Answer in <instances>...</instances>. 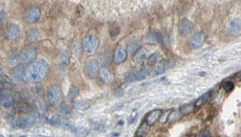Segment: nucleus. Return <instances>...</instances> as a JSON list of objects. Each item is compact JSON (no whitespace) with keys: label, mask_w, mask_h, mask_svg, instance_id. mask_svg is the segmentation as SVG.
I'll list each match as a JSON object with an SVG mask.
<instances>
[{"label":"nucleus","mask_w":241,"mask_h":137,"mask_svg":"<svg viewBox=\"0 0 241 137\" xmlns=\"http://www.w3.org/2000/svg\"><path fill=\"white\" fill-rule=\"evenodd\" d=\"M47 97L48 103L52 106L56 107L60 105L64 100V94L61 90V88L56 84L51 86L47 90Z\"/></svg>","instance_id":"7ed1b4c3"},{"label":"nucleus","mask_w":241,"mask_h":137,"mask_svg":"<svg viewBox=\"0 0 241 137\" xmlns=\"http://www.w3.org/2000/svg\"><path fill=\"white\" fill-rule=\"evenodd\" d=\"M198 136L200 137H210L211 136V133L208 130H202L200 132L198 133Z\"/></svg>","instance_id":"f704fd0d"},{"label":"nucleus","mask_w":241,"mask_h":137,"mask_svg":"<svg viewBox=\"0 0 241 137\" xmlns=\"http://www.w3.org/2000/svg\"><path fill=\"white\" fill-rule=\"evenodd\" d=\"M99 39L96 36L89 35L85 37L82 42V47L86 53L93 54L94 53L99 47Z\"/></svg>","instance_id":"20e7f679"},{"label":"nucleus","mask_w":241,"mask_h":137,"mask_svg":"<svg viewBox=\"0 0 241 137\" xmlns=\"http://www.w3.org/2000/svg\"><path fill=\"white\" fill-rule=\"evenodd\" d=\"M179 118V113H177L176 111H171L170 114V116L168 117V120H169L170 122H174V121H176Z\"/></svg>","instance_id":"2f4dec72"},{"label":"nucleus","mask_w":241,"mask_h":137,"mask_svg":"<svg viewBox=\"0 0 241 137\" xmlns=\"http://www.w3.org/2000/svg\"><path fill=\"white\" fill-rule=\"evenodd\" d=\"M74 107L80 110H85L89 107V104L84 101H75L74 102Z\"/></svg>","instance_id":"393cba45"},{"label":"nucleus","mask_w":241,"mask_h":137,"mask_svg":"<svg viewBox=\"0 0 241 137\" xmlns=\"http://www.w3.org/2000/svg\"><path fill=\"white\" fill-rule=\"evenodd\" d=\"M19 60V55L15 52H12L8 56V63L10 65H15Z\"/></svg>","instance_id":"b1692460"},{"label":"nucleus","mask_w":241,"mask_h":137,"mask_svg":"<svg viewBox=\"0 0 241 137\" xmlns=\"http://www.w3.org/2000/svg\"><path fill=\"white\" fill-rule=\"evenodd\" d=\"M165 65L163 64H159L158 65L157 67H155L154 69V75H161V74H162V73L165 71Z\"/></svg>","instance_id":"c756f323"},{"label":"nucleus","mask_w":241,"mask_h":137,"mask_svg":"<svg viewBox=\"0 0 241 137\" xmlns=\"http://www.w3.org/2000/svg\"><path fill=\"white\" fill-rule=\"evenodd\" d=\"M204 43V34L202 32H197L192 35L190 39L189 45L192 49L196 50L200 48Z\"/></svg>","instance_id":"6e6552de"},{"label":"nucleus","mask_w":241,"mask_h":137,"mask_svg":"<svg viewBox=\"0 0 241 137\" xmlns=\"http://www.w3.org/2000/svg\"><path fill=\"white\" fill-rule=\"evenodd\" d=\"M26 120H27V122H28V126H30V125H32V124H34V122H35V118L33 117V116H32L27 117Z\"/></svg>","instance_id":"58836bf2"},{"label":"nucleus","mask_w":241,"mask_h":137,"mask_svg":"<svg viewBox=\"0 0 241 137\" xmlns=\"http://www.w3.org/2000/svg\"><path fill=\"white\" fill-rule=\"evenodd\" d=\"M5 85L7 87H11L13 85V83L11 82V80L7 77V75H2V74L1 75V85Z\"/></svg>","instance_id":"bb28decb"},{"label":"nucleus","mask_w":241,"mask_h":137,"mask_svg":"<svg viewBox=\"0 0 241 137\" xmlns=\"http://www.w3.org/2000/svg\"><path fill=\"white\" fill-rule=\"evenodd\" d=\"M18 108H19V110H20V111H24V112H25V111H29L28 105L24 104V103H20V104L18 105Z\"/></svg>","instance_id":"c9c22d12"},{"label":"nucleus","mask_w":241,"mask_h":137,"mask_svg":"<svg viewBox=\"0 0 241 137\" xmlns=\"http://www.w3.org/2000/svg\"><path fill=\"white\" fill-rule=\"evenodd\" d=\"M0 103L2 107H10L14 103V97L10 92L7 90L1 91V96H0Z\"/></svg>","instance_id":"9b49d317"},{"label":"nucleus","mask_w":241,"mask_h":137,"mask_svg":"<svg viewBox=\"0 0 241 137\" xmlns=\"http://www.w3.org/2000/svg\"><path fill=\"white\" fill-rule=\"evenodd\" d=\"M209 95H210V93L209 92H207V93H205V94H203L201 97H199V98L196 100V102L195 103V106L196 107H200V106H202L203 103H205L206 102H207V99H208L209 97Z\"/></svg>","instance_id":"5701e85b"},{"label":"nucleus","mask_w":241,"mask_h":137,"mask_svg":"<svg viewBox=\"0 0 241 137\" xmlns=\"http://www.w3.org/2000/svg\"><path fill=\"white\" fill-rule=\"evenodd\" d=\"M99 77L101 81L103 84H109L113 81V73L106 67H103L100 70L99 72Z\"/></svg>","instance_id":"ddd939ff"},{"label":"nucleus","mask_w":241,"mask_h":137,"mask_svg":"<svg viewBox=\"0 0 241 137\" xmlns=\"http://www.w3.org/2000/svg\"><path fill=\"white\" fill-rule=\"evenodd\" d=\"M100 59H101V63H102V65H103V66H106V65H108L109 63L110 56L109 54L105 53L101 56Z\"/></svg>","instance_id":"c85d7f7f"},{"label":"nucleus","mask_w":241,"mask_h":137,"mask_svg":"<svg viewBox=\"0 0 241 137\" xmlns=\"http://www.w3.org/2000/svg\"><path fill=\"white\" fill-rule=\"evenodd\" d=\"M127 57V52L125 47H120L117 49L115 55H114V62L116 64L122 63Z\"/></svg>","instance_id":"2eb2a0df"},{"label":"nucleus","mask_w":241,"mask_h":137,"mask_svg":"<svg viewBox=\"0 0 241 137\" xmlns=\"http://www.w3.org/2000/svg\"><path fill=\"white\" fill-rule=\"evenodd\" d=\"M134 75H132V74H128V75H126V76H125V80L127 82H132L134 81Z\"/></svg>","instance_id":"ea45409f"},{"label":"nucleus","mask_w":241,"mask_h":137,"mask_svg":"<svg viewBox=\"0 0 241 137\" xmlns=\"http://www.w3.org/2000/svg\"><path fill=\"white\" fill-rule=\"evenodd\" d=\"M194 27L193 23L188 19H184L181 21L179 27V31L181 35L186 36L191 32L192 29Z\"/></svg>","instance_id":"9d476101"},{"label":"nucleus","mask_w":241,"mask_h":137,"mask_svg":"<svg viewBox=\"0 0 241 137\" xmlns=\"http://www.w3.org/2000/svg\"><path fill=\"white\" fill-rule=\"evenodd\" d=\"M50 124L53 125V126H57L59 124H60V120L57 117H52L51 120H50Z\"/></svg>","instance_id":"e433bc0d"},{"label":"nucleus","mask_w":241,"mask_h":137,"mask_svg":"<svg viewBox=\"0 0 241 137\" xmlns=\"http://www.w3.org/2000/svg\"><path fill=\"white\" fill-rule=\"evenodd\" d=\"M161 57V55L159 52H154V53L152 54L148 58V59H147V64L150 65V66L156 64V63L159 61Z\"/></svg>","instance_id":"aec40b11"},{"label":"nucleus","mask_w":241,"mask_h":137,"mask_svg":"<svg viewBox=\"0 0 241 137\" xmlns=\"http://www.w3.org/2000/svg\"><path fill=\"white\" fill-rule=\"evenodd\" d=\"M200 75H207V73H206V72H203V73L201 72V73H200Z\"/></svg>","instance_id":"37998d69"},{"label":"nucleus","mask_w":241,"mask_h":137,"mask_svg":"<svg viewBox=\"0 0 241 137\" xmlns=\"http://www.w3.org/2000/svg\"><path fill=\"white\" fill-rule=\"evenodd\" d=\"M146 50L145 48L142 47V48L137 50V52L134 54V56H133V59H132L133 65L137 67L142 64L143 61L145 60V59H146Z\"/></svg>","instance_id":"4468645a"},{"label":"nucleus","mask_w":241,"mask_h":137,"mask_svg":"<svg viewBox=\"0 0 241 137\" xmlns=\"http://www.w3.org/2000/svg\"><path fill=\"white\" fill-rule=\"evenodd\" d=\"M195 104H187L184 105L183 107H182L180 108V113L183 115V116H187V115H189L194 111L195 109Z\"/></svg>","instance_id":"412c9836"},{"label":"nucleus","mask_w":241,"mask_h":137,"mask_svg":"<svg viewBox=\"0 0 241 137\" xmlns=\"http://www.w3.org/2000/svg\"><path fill=\"white\" fill-rule=\"evenodd\" d=\"M15 124H16V125H17L19 128H26L27 126H28L26 118H20V119H18V120H16Z\"/></svg>","instance_id":"cd10ccee"},{"label":"nucleus","mask_w":241,"mask_h":137,"mask_svg":"<svg viewBox=\"0 0 241 137\" xmlns=\"http://www.w3.org/2000/svg\"><path fill=\"white\" fill-rule=\"evenodd\" d=\"M40 10L38 7H32V8L28 9L26 13L24 14V20L28 23H32L39 20L40 17Z\"/></svg>","instance_id":"0eeeda50"},{"label":"nucleus","mask_w":241,"mask_h":137,"mask_svg":"<svg viewBox=\"0 0 241 137\" xmlns=\"http://www.w3.org/2000/svg\"><path fill=\"white\" fill-rule=\"evenodd\" d=\"M148 132V124L147 122H144L143 124H141V126L138 128L137 132H136V135L138 136H143L147 133Z\"/></svg>","instance_id":"4be33fe9"},{"label":"nucleus","mask_w":241,"mask_h":137,"mask_svg":"<svg viewBox=\"0 0 241 137\" xmlns=\"http://www.w3.org/2000/svg\"><path fill=\"white\" fill-rule=\"evenodd\" d=\"M69 112H70V111H69V108L67 107V106L64 105V106L61 107V109H60V114H62L64 116H67V115H69Z\"/></svg>","instance_id":"473e14b6"},{"label":"nucleus","mask_w":241,"mask_h":137,"mask_svg":"<svg viewBox=\"0 0 241 137\" xmlns=\"http://www.w3.org/2000/svg\"><path fill=\"white\" fill-rule=\"evenodd\" d=\"M20 34V27L17 24H10L5 29L4 36L7 39L13 40L17 39Z\"/></svg>","instance_id":"423d86ee"},{"label":"nucleus","mask_w":241,"mask_h":137,"mask_svg":"<svg viewBox=\"0 0 241 137\" xmlns=\"http://www.w3.org/2000/svg\"><path fill=\"white\" fill-rule=\"evenodd\" d=\"M170 112H171V111H166V113L164 114V115L162 116H161V119H160V122H161V123H165V122H166V120H168V117H169V116H170Z\"/></svg>","instance_id":"72a5a7b5"},{"label":"nucleus","mask_w":241,"mask_h":137,"mask_svg":"<svg viewBox=\"0 0 241 137\" xmlns=\"http://www.w3.org/2000/svg\"><path fill=\"white\" fill-rule=\"evenodd\" d=\"M36 49L35 47H30L24 50L21 56V59L24 63H29L32 62L36 57Z\"/></svg>","instance_id":"1a4fd4ad"},{"label":"nucleus","mask_w":241,"mask_h":137,"mask_svg":"<svg viewBox=\"0 0 241 137\" xmlns=\"http://www.w3.org/2000/svg\"><path fill=\"white\" fill-rule=\"evenodd\" d=\"M48 72V64L45 60L38 59L33 62L26 71V77L30 82L37 83L44 79Z\"/></svg>","instance_id":"f03ea898"},{"label":"nucleus","mask_w":241,"mask_h":137,"mask_svg":"<svg viewBox=\"0 0 241 137\" xmlns=\"http://www.w3.org/2000/svg\"><path fill=\"white\" fill-rule=\"evenodd\" d=\"M39 106H40L41 110H42L43 112H44V111H46V109H47V106H46V103H44V101L43 100L39 101Z\"/></svg>","instance_id":"a19ab883"},{"label":"nucleus","mask_w":241,"mask_h":137,"mask_svg":"<svg viewBox=\"0 0 241 137\" xmlns=\"http://www.w3.org/2000/svg\"><path fill=\"white\" fill-rule=\"evenodd\" d=\"M164 65H165V69L167 70V69H170L171 68V67H173V66H174V62H173L172 60H169V61H167Z\"/></svg>","instance_id":"4c0bfd02"},{"label":"nucleus","mask_w":241,"mask_h":137,"mask_svg":"<svg viewBox=\"0 0 241 137\" xmlns=\"http://www.w3.org/2000/svg\"><path fill=\"white\" fill-rule=\"evenodd\" d=\"M234 84L231 81L224 82V84H223V88H224L226 92H231V91H232L233 89H234Z\"/></svg>","instance_id":"7c9ffc66"},{"label":"nucleus","mask_w":241,"mask_h":137,"mask_svg":"<svg viewBox=\"0 0 241 137\" xmlns=\"http://www.w3.org/2000/svg\"><path fill=\"white\" fill-rule=\"evenodd\" d=\"M150 69L148 68V67H144L138 73H136L135 75H134V79L136 80H142V79L146 78L148 75H150Z\"/></svg>","instance_id":"6ab92c4d"},{"label":"nucleus","mask_w":241,"mask_h":137,"mask_svg":"<svg viewBox=\"0 0 241 137\" xmlns=\"http://www.w3.org/2000/svg\"><path fill=\"white\" fill-rule=\"evenodd\" d=\"M161 111L159 109L154 110L153 111H151L150 113L147 116L146 120L147 124H148V125H150V126L154 125V124L156 123V121L158 120V118L161 116Z\"/></svg>","instance_id":"a211bd4d"},{"label":"nucleus","mask_w":241,"mask_h":137,"mask_svg":"<svg viewBox=\"0 0 241 137\" xmlns=\"http://www.w3.org/2000/svg\"><path fill=\"white\" fill-rule=\"evenodd\" d=\"M228 32L232 35L239 34L241 31V20L239 18L233 19L228 25Z\"/></svg>","instance_id":"f8f14e48"},{"label":"nucleus","mask_w":241,"mask_h":137,"mask_svg":"<svg viewBox=\"0 0 241 137\" xmlns=\"http://www.w3.org/2000/svg\"><path fill=\"white\" fill-rule=\"evenodd\" d=\"M146 40L150 43H157V44H163V38L160 33L152 32L147 34Z\"/></svg>","instance_id":"f3484780"},{"label":"nucleus","mask_w":241,"mask_h":137,"mask_svg":"<svg viewBox=\"0 0 241 137\" xmlns=\"http://www.w3.org/2000/svg\"><path fill=\"white\" fill-rule=\"evenodd\" d=\"M24 75V67L22 64H17L12 69L11 75L15 81H20L23 79Z\"/></svg>","instance_id":"dca6fc26"},{"label":"nucleus","mask_w":241,"mask_h":137,"mask_svg":"<svg viewBox=\"0 0 241 137\" xmlns=\"http://www.w3.org/2000/svg\"><path fill=\"white\" fill-rule=\"evenodd\" d=\"M92 15L103 19H117L138 11L142 0H80Z\"/></svg>","instance_id":"f257e3e1"},{"label":"nucleus","mask_w":241,"mask_h":137,"mask_svg":"<svg viewBox=\"0 0 241 137\" xmlns=\"http://www.w3.org/2000/svg\"><path fill=\"white\" fill-rule=\"evenodd\" d=\"M85 71H86V75L88 77L91 79H94L99 75V63L94 59H89L85 65Z\"/></svg>","instance_id":"39448f33"},{"label":"nucleus","mask_w":241,"mask_h":137,"mask_svg":"<svg viewBox=\"0 0 241 137\" xmlns=\"http://www.w3.org/2000/svg\"><path fill=\"white\" fill-rule=\"evenodd\" d=\"M79 93H80L79 89H78L76 87H75V86H72V87L70 88V90H69V97L70 99H75L76 97L79 95Z\"/></svg>","instance_id":"a878e982"},{"label":"nucleus","mask_w":241,"mask_h":137,"mask_svg":"<svg viewBox=\"0 0 241 137\" xmlns=\"http://www.w3.org/2000/svg\"><path fill=\"white\" fill-rule=\"evenodd\" d=\"M123 94H124V91H123L122 89H120V88H118V89L117 90L116 95H117V96H122Z\"/></svg>","instance_id":"79ce46f5"}]
</instances>
